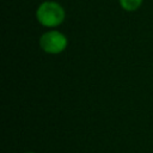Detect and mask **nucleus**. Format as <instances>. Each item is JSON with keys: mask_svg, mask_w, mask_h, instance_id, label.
<instances>
[{"mask_svg": "<svg viewBox=\"0 0 153 153\" xmlns=\"http://www.w3.org/2000/svg\"><path fill=\"white\" fill-rule=\"evenodd\" d=\"M38 22L44 26H57L65 19V10L55 1H44L39 5L36 12Z\"/></svg>", "mask_w": 153, "mask_h": 153, "instance_id": "1", "label": "nucleus"}, {"mask_svg": "<svg viewBox=\"0 0 153 153\" xmlns=\"http://www.w3.org/2000/svg\"><path fill=\"white\" fill-rule=\"evenodd\" d=\"M39 45L48 54H59L67 47V38L59 31H49L41 36Z\"/></svg>", "mask_w": 153, "mask_h": 153, "instance_id": "2", "label": "nucleus"}, {"mask_svg": "<svg viewBox=\"0 0 153 153\" xmlns=\"http://www.w3.org/2000/svg\"><path fill=\"white\" fill-rule=\"evenodd\" d=\"M121 7L126 11H135L142 4V0H120Z\"/></svg>", "mask_w": 153, "mask_h": 153, "instance_id": "3", "label": "nucleus"}]
</instances>
